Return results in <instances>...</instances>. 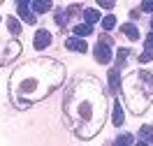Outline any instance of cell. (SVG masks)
I'll use <instances>...</instances> for the list:
<instances>
[{"instance_id": "1", "label": "cell", "mask_w": 153, "mask_h": 146, "mask_svg": "<svg viewBox=\"0 0 153 146\" xmlns=\"http://www.w3.org/2000/svg\"><path fill=\"white\" fill-rule=\"evenodd\" d=\"M65 121L79 139H93L107 118V95L95 77L76 79L65 93Z\"/></svg>"}, {"instance_id": "2", "label": "cell", "mask_w": 153, "mask_h": 146, "mask_svg": "<svg viewBox=\"0 0 153 146\" xmlns=\"http://www.w3.org/2000/svg\"><path fill=\"white\" fill-rule=\"evenodd\" d=\"M65 79V67L53 58H35L14 70L10 79L12 102L19 109H26L53 93Z\"/></svg>"}, {"instance_id": "3", "label": "cell", "mask_w": 153, "mask_h": 146, "mask_svg": "<svg viewBox=\"0 0 153 146\" xmlns=\"http://www.w3.org/2000/svg\"><path fill=\"white\" fill-rule=\"evenodd\" d=\"M151 86H153V74L146 70H139L130 77L123 79V93H125V104L132 109L134 114L146 111L151 104Z\"/></svg>"}, {"instance_id": "4", "label": "cell", "mask_w": 153, "mask_h": 146, "mask_svg": "<svg viewBox=\"0 0 153 146\" xmlns=\"http://www.w3.org/2000/svg\"><path fill=\"white\" fill-rule=\"evenodd\" d=\"M19 53H21V44L16 42V39H7V42H2V44H0V65H2V67L10 65Z\"/></svg>"}, {"instance_id": "5", "label": "cell", "mask_w": 153, "mask_h": 146, "mask_svg": "<svg viewBox=\"0 0 153 146\" xmlns=\"http://www.w3.org/2000/svg\"><path fill=\"white\" fill-rule=\"evenodd\" d=\"M93 53H95V60L100 65L111 63V51H109V44H105V42H97L95 49H93Z\"/></svg>"}, {"instance_id": "6", "label": "cell", "mask_w": 153, "mask_h": 146, "mask_svg": "<svg viewBox=\"0 0 153 146\" xmlns=\"http://www.w3.org/2000/svg\"><path fill=\"white\" fill-rule=\"evenodd\" d=\"M65 47L70 49V51H76V53H86V51H88L86 39H81V37H70V39H65Z\"/></svg>"}, {"instance_id": "7", "label": "cell", "mask_w": 153, "mask_h": 146, "mask_svg": "<svg viewBox=\"0 0 153 146\" xmlns=\"http://www.w3.org/2000/svg\"><path fill=\"white\" fill-rule=\"evenodd\" d=\"M125 121V114H123V104H121V100H114V107H111V123L116 127H121Z\"/></svg>"}, {"instance_id": "8", "label": "cell", "mask_w": 153, "mask_h": 146, "mask_svg": "<svg viewBox=\"0 0 153 146\" xmlns=\"http://www.w3.org/2000/svg\"><path fill=\"white\" fill-rule=\"evenodd\" d=\"M33 44H35V49H37V51L47 49L49 44H51V33H49V30H37V33H35V42H33Z\"/></svg>"}, {"instance_id": "9", "label": "cell", "mask_w": 153, "mask_h": 146, "mask_svg": "<svg viewBox=\"0 0 153 146\" xmlns=\"http://www.w3.org/2000/svg\"><path fill=\"white\" fill-rule=\"evenodd\" d=\"M19 16H21L23 21H26V23H30V26H33V23L37 21V16H35V14L30 12V7H28V5H19Z\"/></svg>"}, {"instance_id": "10", "label": "cell", "mask_w": 153, "mask_h": 146, "mask_svg": "<svg viewBox=\"0 0 153 146\" xmlns=\"http://www.w3.org/2000/svg\"><path fill=\"white\" fill-rule=\"evenodd\" d=\"M121 33H123L125 37L128 39H139V30H137V26H132V23H123V26H121Z\"/></svg>"}, {"instance_id": "11", "label": "cell", "mask_w": 153, "mask_h": 146, "mask_svg": "<svg viewBox=\"0 0 153 146\" xmlns=\"http://www.w3.org/2000/svg\"><path fill=\"white\" fill-rule=\"evenodd\" d=\"M49 10H51V0H33V14H42Z\"/></svg>"}, {"instance_id": "12", "label": "cell", "mask_w": 153, "mask_h": 146, "mask_svg": "<svg viewBox=\"0 0 153 146\" xmlns=\"http://www.w3.org/2000/svg\"><path fill=\"white\" fill-rule=\"evenodd\" d=\"M109 88H111V93L121 90V74H118V70H111V72H109Z\"/></svg>"}, {"instance_id": "13", "label": "cell", "mask_w": 153, "mask_h": 146, "mask_svg": "<svg viewBox=\"0 0 153 146\" xmlns=\"http://www.w3.org/2000/svg\"><path fill=\"white\" fill-rule=\"evenodd\" d=\"M91 33H93V26H91V23H79V26H74V35L81 37V39L88 37Z\"/></svg>"}, {"instance_id": "14", "label": "cell", "mask_w": 153, "mask_h": 146, "mask_svg": "<svg viewBox=\"0 0 153 146\" xmlns=\"http://www.w3.org/2000/svg\"><path fill=\"white\" fill-rule=\"evenodd\" d=\"M139 139L146 144H153V127L151 125H142L139 127Z\"/></svg>"}, {"instance_id": "15", "label": "cell", "mask_w": 153, "mask_h": 146, "mask_svg": "<svg viewBox=\"0 0 153 146\" xmlns=\"http://www.w3.org/2000/svg\"><path fill=\"white\" fill-rule=\"evenodd\" d=\"M7 30H10L12 35H19V33H21V23H19V19L10 16V19H7Z\"/></svg>"}, {"instance_id": "16", "label": "cell", "mask_w": 153, "mask_h": 146, "mask_svg": "<svg viewBox=\"0 0 153 146\" xmlns=\"http://www.w3.org/2000/svg\"><path fill=\"white\" fill-rule=\"evenodd\" d=\"M114 146H132V135H128V132H123V135L116 137Z\"/></svg>"}, {"instance_id": "17", "label": "cell", "mask_w": 153, "mask_h": 146, "mask_svg": "<svg viewBox=\"0 0 153 146\" xmlns=\"http://www.w3.org/2000/svg\"><path fill=\"white\" fill-rule=\"evenodd\" d=\"M84 19H86V23H95V21H100V12L97 10H84Z\"/></svg>"}, {"instance_id": "18", "label": "cell", "mask_w": 153, "mask_h": 146, "mask_svg": "<svg viewBox=\"0 0 153 146\" xmlns=\"http://www.w3.org/2000/svg\"><path fill=\"white\" fill-rule=\"evenodd\" d=\"M116 26V16H111V14H109V16H105V19H102V28L105 30H111Z\"/></svg>"}, {"instance_id": "19", "label": "cell", "mask_w": 153, "mask_h": 146, "mask_svg": "<svg viewBox=\"0 0 153 146\" xmlns=\"http://www.w3.org/2000/svg\"><path fill=\"white\" fill-rule=\"evenodd\" d=\"M153 60V51L144 49V53H139V63H151Z\"/></svg>"}, {"instance_id": "20", "label": "cell", "mask_w": 153, "mask_h": 146, "mask_svg": "<svg viewBox=\"0 0 153 146\" xmlns=\"http://www.w3.org/2000/svg\"><path fill=\"white\" fill-rule=\"evenodd\" d=\"M116 56H118V63H125V58L130 56V49H118V53H116Z\"/></svg>"}, {"instance_id": "21", "label": "cell", "mask_w": 153, "mask_h": 146, "mask_svg": "<svg viewBox=\"0 0 153 146\" xmlns=\"http://www.w3.org/2000/svg\"><path fill=\"white\" fill-rule=\"evenodd\" d=\"M142 12H149V14H151L153 12V0H144L142 2Z\"/></svg>"}, {"instance_id": "22", "label": "cell", "mask_w": 153, "mask_h": 146, "mask_svg": "<svg viewBox=\"0 0 153 146\" xmlns=\"http://www.w3.org/2000/svg\"><path fill=\"white\" fill-rule=\"evenodd\" d=\"M97 5L105 7V10H111V7H114V0H97Z\"/></svg>"}, {"instance_id": "23", "label": "cell", "mask_w": 153, "mask_h": 146, "mask_svg": "<svg viewBox=\"0 0 153 146\" xmlns=\"http://www.w3.org/2000/svg\"><path fill=\"white\" fill-rule=\"evenodd\" d=\"M56 21L58 26H65V12H56Z\"/></svg>"}, {"instance_id": "24", "label": "cell", "mask_w": 153, "mask_h": 146, "mask_svg": "<svg viewBox=\"0 0 153 146\" xmlns=\"http://www.w3.org/2000/svg\"><path fill=\"white\" fill-rule=\"evenodd\" d=\"M146 49H149V51H153V33L146 37Z\"/></svg>"}, {"instance_id": "25", "label": "cell", "mask_w": 153, "mask_h": 146, "mask_svg": "<svg viewBox=\"0 0 153 146\" xmlns=\"http://www.w3.org/2000/svg\"><path fill=\"white\" fill-rule=\"evenodd\" d=\"M33 0H19V5H30Z\"/></svg>"}, {"instance_id": "26", "label": "cell", "mask_w": 153, "mask_h": 146, "mask_svg": "<svg viewBox=\"0 0 153 146\" xmlns=\"http://www.w3.org/2000/svg\"><path fill=\"white\" fill-rule=\"evenodd\" d=\"M137 146H149V144H146V142H142V139H139V144H137Z\"/></svg>"}, {"instance_id": "27", "label": "cell", "mask_w": 153, "mask_h": 146, "mask_svg": "<svg viewBox=\"0 0 153 146\" xmlns=\"http://www.w3.org/2000/svg\"><path fill=\"white\" fill-rule=\"evenodd\" d=\"M151 28H153V21H151Z\"/></svg>"}, {"instance_id": "28", "label": "cell", "mask_w": 153, "mask_h": 146, "mask_svg": "<svg viewBox=\"0 0 153 146\" xmlns=\"http://www.w3.org/2000/svg\"><path fill=\"white\" fill-rule=\"evenodd\" d=\"M0 2H2V0H0Z\"/></svg>"}]
</instances>
